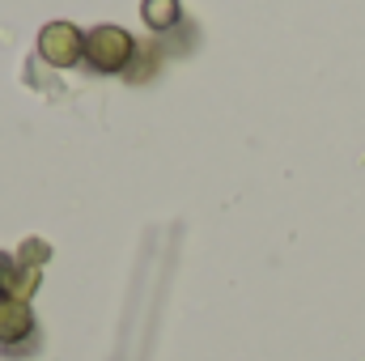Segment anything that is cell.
<instances>
[{
    "label": "cell",
    "instance_id": "obj_2",
    "mask_svg": "<svg viewBox=\"0 0 365 361\" xmlns=\"http://www.w3.org/2000/svg\"><path fill=\"white\" fill-rule=\"evenodd\" d=\"M38 56L51 68H73L77 60H86V34L73 21H47L38 30Z\"/></svg>",
    "mask_w": 365,
    "mask_h": 361
},
{
    "label": "cell",
    "instance_id": "obj_3",
    "mask_svg": "<svg viewBox=\"0 0 365 361\" xmlns=\"http://www.w3.org/2000/svg\"><path fill=\"white\" fill-rule=\"evenodd\" d=\"M34 332V315L21 298H0V345H17Z\"/></svg>",
    "mask_w": 365,
    "mask_h": 361
},
{
    "label": "cell",
    "instance_id": "obj_5",
    "mask_svg": "<svg viewBox=\"0 0 365 361\" xmlns=\"http://www.w3.org/2000/svg\"><path fill=\"white\" fill-rule=\"evenodd\" d=\"M13 280H17V264H13V255L0 251V298L13 293Z\"/></svg>",
    "mask_w": 365,
    "mask_h": 361
},
{
    "label": "cell",
    "instance_id": "obj_4",
    "mask_svg": "<svg viewBox=\"0 0 365 361\" xmlns=\"http://www.w3.org/2000/svg\"><path fill=\"white\" fill-rule=\"evenodd\" d=\"M140 17H145L149 30L166 34V30L179 21V0H145V4H140Z\"/></svg>",
    "mask_w": 365,
    "mask_h": 361
},
{
    "label": "cell",
    "instance_id": "obj_1",
    "mask_svg": "<svg viewBox=\"0 0 365 361\" xmlns=\"http://www.w3.org/2000/svg\"><path fill=\"white\" fill-rule=\"evenodd\" d=\"M132 56H136V43L119 26H98L86 34V60L93 73H119V68H128Z\"/></svg>",
    "mask_w": 365,
    "mask_h": 361
}]
</instances>
